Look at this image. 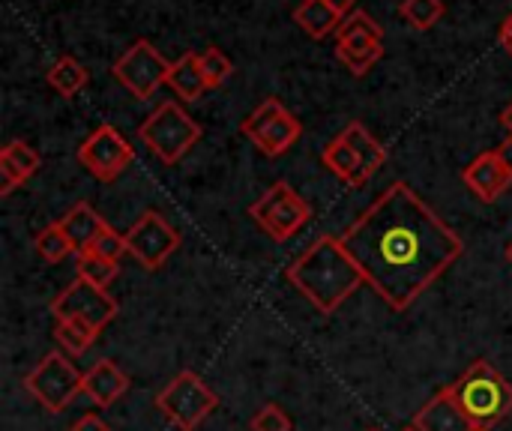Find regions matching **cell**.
Masks as SVG:
<instances>
[{
    "mask_svg": "<svg viewBox=\"0 0 512 431\" xmlns=\"http://www.w3.org/2000/svg\"><path fill=\"white\" fill-rule=\"evenodd\" d=\"M111 72L135 99H147L156 93L159 84H168L171 63L159 54V48L150 39H138L114 60Z\"/></svg>",
    "mask_w": 512,
    "mask_h": 431,
    "instance_id": "obj_10",
    "label": "cell"
},
{
    "mask_svg": "<svg viewBox=\"0 0 512 431\" xmlns=\"http://www.w3.org/2000/svg\"><path fill=\"white\" fill-rule=\"evenodd\" d=\"M168 87L183 99V102H195L204 96L207 81H204V72L198 66V54H180L174 63H171V72H168Z\"/></svg>",
    "mask_w": 512,
    "mask_h": 431,
    "instance_id": "obj_20",
    "label": "cell"
},
{
    "mask_svg": "<svg viewBox=\"0 0 512 431\" xmlns=\"http://www.w3.org/2000/svg\"><path fill=\"white\" fill-rule=\"evenodd\" d=\"M294 21L300 24V30L312 39H324L330 33L339 30L342 24V15L327 3V0H303L297 9H294Z\"/></svg>",
    "mask_w": 512,
    "mask_h": 431,
    "instance_id": "obj_21",
    "label": "cell"
},
{
    "mask_svg": "<svg viewBox=\"0 0 512 431\" xmlns=\"http://www.w3.org/2000/svg\"><path fill=\"white\" fill-rule=\"evenodd\" d=\"M321 159H324V165H327V171L330 174H336L342 183H348L351 189H363L372 177L366 174V165L360 162V156L351 150V144L339 135V138H333L327 147H324V153H321Z\"/></svg>",
    "mask_w": 512,
    "mask_h": 431,
    "instance_id": "obj_18",
    "label": "cell"
},
{
    "mask_svg": "<svg viewBox=\"0 0 512 431\" xmlns=\"http://www.w3.org/2000/svg\"><path fill=\"white\" fill-rule=\"evenodd\" d=\"M51 315H54V321H84L102 333L117 318V300L105 288H96L87 279L75 276L51 300Z\"/></svg>",
    "mask_w": 512,
    "mask_h": 431,
    "instance_id": "obj_9",
    "label": "cell"
},
{
    "mask_svg": "<svg viewBox=\"0 0 512 431\" xmlns=\"http://www.w3.org/2000/svg\"><path fill=\"white\" fill-rule=\"evenodd\" d=\"M129 390V375L114 360H99L84 372V396L96 408H111Z\"/></svg>",
    "mask_w": 512,
    "mask_h": 431,
    "instance_id": "obj_13",
    "label": "cell"
},
{
    "mask_svg": "<svg viewBox=\"0 0 512 431\" xmlns=\"http://www.w3.org/2000/svg\"><path fill=\"white\" fill-rule=\"evenodd\" d=\"M204 129L183 111V105L177 102H162L159 108H153L147 114V120L138 126V138L165 162V165H177L198 141H201Z\"/></svg>",
    "mask_w": 512,
    "mask_h": 431,
    "instance_id": "obj_4",
    "label": "cell"
},
{
    "mask_svg": "<svg viewBox=\"0 0 512 431\" xmlns=\"http://www.w3.org/2000/svg\"><path fill=\"white\" fill-rule=\"evenodd\" d=\"M249 216L273 243H285L312 219V207L297 195L294 186L279 180L249 207Z\"/></svg>",
    "mask_w": 512,
    "mask_h": 431,
    "instance_id": "obj_7",
    "label": "cell"
},
{
    "mask_svg": "<svg viewBox=\"0 0 512 431\" xmlns=\"http://www.w3.org/2000/svg\"><path fill=\"white\" fill-rule=\"evenodd\" d=\"M447 390L474 431H492L512 414V384L489 360H474Z\"/></svg>",
    "mask_w": 512,
    "mask_h": 431,
    "instance_id": "obj_3",
    "label": "cell"
},
{
    "mask_svg": "<svg viewBox=\"0 0 512 431\" xmlns=\"http://www.w3.org/2000/svg\"><path fill=\"white\" fill-rule=\"evenodd\" d=\"M414 426L420 431H474V423L465 417V411L456 405L450 390H438L414 417Z\"/></svg>",
    "mask_w": 512,
    "mask_h": 431,
    "instance_id": "obj_14",
    "label": "cell"
},
{
    "mask_svg": "<svg viewBox=\"0 0 512 431\" xmlns=\"http://www.w3.org/2000/svg\"><path fill=\"white\" fill-rule=\"evenodd\" d=\"M495 153H498V159L507 165V171L512 174V135L510 138H504V144H498V147H495Z\"/></svg>",
    "mask_w": 512,
    "mask_h": 431,
    "instance_id": "obj_35",
    "label": "cell"
},
{
    "mask_svg": "<svg viewBox=\"0 0 512 431\" xmlns=\"http://www.w3.org/2000/svg\"><path fill=\"white\" fill-rule=\"evenodd\" d=\"M402 431H420V429H417V426H414V423H411V426H408V429H402Z\"/></svg>",
    "mask_w": 512,
    "mask_h": 431,
    "instance_id": "obj_39",
    "label": "cell"
},
{
    "mask_svg": "<svg viewBox=\"0 0 512 431\" xmlns=\"http://www.w3.org/2000/svg\"><path fill=\"white\" fill-rule=\"evenodd\" d=\"M126 237V252L147 270L156 273L165 267V261L180 249V231L159 213V210H144L132 228L123 234Z\"/></svg>",
    "mask_w": 512,
    "mask_h": 431,
    "instance_id": "obj_8",
    "label": "cell"
},
{
    "mask_svg": "<svg viewBox=\"0 0 512 431\" xmlns=\"http://www.w3.org/2000/svg\"><path fill=\"white\" fill-rule=\"evenodd\" d=\"M117 273H120V264H114V261H105L96 255H78V276L96 288H108L117 279Z\"/></svg>",
    "mask_w": 512,
    "mask_h": 431,
    "instance_id": "obj_28",
    "label": "cell"
},
{
    "mask_svg": "<svg viewBox=\"0 0 512 431\" xmlns=\"http://www.w3.org/2000/svg\"><path fill=\"white\" fill-rule=\"evenodd\" d=\"M348 33H366V36H375V39H384V27L363 9H354L351 15L342 18L336 36H348Z\"/></svg>",
    "mask_w": 512,
    "mask_h": 431,
    "instance_id": "obj_32",
    "label": "cell"
},
{
    "mask_svg": "<svg viewBox=\"0 0 512 431\" xmlns=\"http://www.w3.org/2000/svg\"><path fill=\"white\" fill-rule=\"evenodd\" d=\"M501 126H504V129L512 135V102L504 108V111H501Z\"/></svg>",
    "mask_w": 512,
    "mask_h": 431,
    "instance_id": "obj_37",
    "label": "cell"
},
{
    "mask_svg": "<svg viewBox=\"0 0 512 431\" xmlns=\"http://www.w3.org/2000/svg\"><path fill=\"white\" fill-rule=\"evenodd\" d=\"M342 138L351 144V150L360 156V162L366 165V174L369 177H375L384 165H387V147L360 123V120H354V123H348L345 129H342Z\"/></svg>",
    "mask_w": 512,
    "mask_h": 431,
    "instance_id": "obj_22",
    "label": "cell"
},
{
    "mask_svg": "<svg viewBox=\"0 0 512 431\" xmlns=\"http://www.w3.org/2000/svg\"><path fill=\"white\" fill-rule=\"evenodd\" d=\"M60 228L66 231V237L72 240V249L75 255H84L93 240L108 228V222L87 204V201H78L66 210V216H60Z\"/></svg>",
    "mask_w": 512,
    "mask_h": 431,
    "instance_id": "obj_16",
    "label": "cell"
},
{
    "mask_svg": "<svg viewBox=\"0 0 512 431\" xmlns=\"http://www.w3.org/2000/svg\"><path fill=\"white\" fill-rule=\"evenodd\" d=\"M507 261H510V264H512V243H510V246H507Z\"/></svg>",
    "mask_w": 512,
    "mask_h": 431,
    "instance_id": "obj_38",
    "label": "cell"
},
{
    "mask_svg": "<svg viewBox=\"0 0 512 431\" xmlns=\"http://www.w3.org/2000/svg\"><path fill=\"white\" fill-rule=\"evenodd\" d=\"M198 66H201V72H204L207 87H222V84L231 78V72H234V63H231L228 54H225L222 48H216V45H210V48H204V51L198 54Z\"/></svg>",
    "mask_w": 512,
    "mask_h": 431,
    "instance_id": "obj_27",
    "label": "cell"
},
{
    "mask_svg": "<svg viewBox=\"0 0 512 431\" xmlns=\"http://www.w3.org/2000/svg\"><path fill=\"white\" fill-rule=\"evenodd\" d=\"M249 429L252 431H291L294 429V423H291V417L282 411V405H276V402H270V405H264L252 420H249Z\"/></svg>",
    "mask_w": 512,
    "mask_h": 431,
    "instance_id": "obj_31",
    "label": "cell"
},
{
    "mask_svg": "<svg viewBox=\"0 0 512 431\" xmlns=\"http://www.w3.org/2000/svg\"><path fill=\"white\" fill-rule=\"evenodd\" d=\"M84 255H96V258H105V261L120 264V258L126 255V237H123V234H117V231L108 225V228L93 240V246H90Z\"/></svg>",
    "mask_w": 512,
    "mask_h": 431,
    "instance_id": "obj_30",
    "label": "cell"
},
{
    "mask_svg": "<svg viewBox=\"0 0 512 431\" xmlns=\"http://www.w3.org/2000/svg\"><path fill=\"white\" fill-rule=\"evenodd\" d=\"M285 279L321 312L333 315L345 306L348 297H354L366 276L357 267V261L348 255L342 237H318L294 264H288Z\"/></svg>",
    "mask_w": 512,
    "mask_h": 431,
    "instance_id": "obj_2",
    "label": "cell"
},
{
    "mask_svg": "<svg viewBox=\"0 0 512 431\" xmlns=\"http://www.w3.org/2000/svg\"><path fill=\"white\" fill-rule=\"evenodd\" d=\"M69 431H111V426L99 414H84V417H78V423Z\"/></svg>",
    "mask_w": 512,
    "mask_h": 431,
    "instance_id": "obj_33",
    "label": "cell"
},
{
    "mask_svg": "<svg viewBox=\"0 0 512 431\" xmlns=\"http://www.w3.org/2000/svg\"><path fill=\"white\" fill-rule=\"evenodd\" d=\"M327 3H330L342 18H345V15H351V12L357 9V0H327Z\"/></svg>",
    "mask_w": 512,
    "mask_h": 431,
    "instance_id": "obj_36",
    "label": "cell"
},
{
    "mask_svg": "<svg viewBox=\"0 0 512 431\" xmlns=\"http://www.w3.org/2000/svg\"><path fill=\"white\" fill-rule=\"evenodd\" d=\"M24 390L48 414H63L75 402V396L84 393V375L75 369L66 351H48L24 378Z\"/></svg>",
    "mask_w": 512,
    "mask_h": 431,
    "instance_id": "obj_6",
    "label": "cell"
},
{
    "mask_svg": "<svg viewBox=\"0 0 512 431\" xmlns=\"http://www.w3.org/2000/svg\"><path fill=\"white\" fill-rule=\"evenodd\" d=\"M156 408L171 426L180 431H195L219 408V396L204 384L201 375L186 369L156 393Z\"/></svg>",
    "mask_w": 512,
    "mask_h": 431,
    "instance_id": "obj_5",
    "label": "cell"
},
{
    "mask_svg": "<svg viewBox=\"0 0 512 431\" xmlns=\"http://www.w3.org/2000/svg\"><path fill=\"white\" fill-rule=\"evenodd\" d=\"M33 246H36L39 258L48 261V264H60L63 258H69V255L75 252V249H72V240L66 237V231L60 228V222L45 225V228L36 234Z\"/></svg>",
    "mask_w": 512,
    "mask_h": 431,
    "instance_id": "obj_25",
    "label": "cell"
},
{
    "mask_svg": "<svg viewBox=\"0 0 512 431\" xmlns=\"http://www.w3.org/2000/svg\"><path fill=\"white\" fill-rule=\"evenodd\" d=\"M42 159L39 153L24 144V141H9L3 150H0V195H12L15 186L27 183L36 171H39Z\"/></svg>",
    "mask_w": 512,
    "mask_h": 431,
    "instance_id": "obj_15",
    "label": "cell"
},
{
    "mask_svg": "<svg viewBox=\"0 0 512 431\" xmlns=\"http://www.w3.org/2000/svg\"><path fill=\"white\" fill-rule=\"evenodd\" d=\"M462 180L465 186L483 201V204H495L512 183V174L507 171V165L498 159L495 150H486L480 153L465 171H462Z\"/></svg>",
    "mask_w": 512,
    "mask_h": 431,
    "instance_id": "obj_12",
    "label": "cell"
},
{
    "mask_svg": "<svg viewBox=\"0 0 512 431\" xmlns=\"http://www.w3.org/2000/svg\"><path fill=\"white\" fill-rule=\"evenodd\" d=\"M45 81H48V87L57 90L63 99H72V96H78V93L87 87V69H84L72 54H63V57L54 60V66L48 69Z\"/></svg>",
    "mask_w": 512,
    "mask_h": 431,
    "instance_id": "obj_23",
    "label": "cell"
},
{
    "mask_svg": "<svg viewBox=\"0 0 512 431\" xmlns=\"http://www.w3.org/2000/svg\"><path fill=\"white\" fill-rule=\"evenodd\" d=\"M447 6L444 0H402L399 15L414 27V30H432L444 18Z\"/></svg>",
    "mask_w": 512,
    "mask_h": 431,
    "instance_id": "obj_26",
    "label": "cell"
},
{
    "mask_svg": "<svg viewBox=\"0 0 512 431\" xmlns=\"http://www.w3.org/2000/svg\"><path fill=\"white\" fill-rule=\"evenodd\" d=\"M96 336H99V330L84 321H57L54 324V339L69 357H81L96 342Z\"/></svg>",
    "mask_w": 512,
    "mask_h": 431,
    "instance_id": "obj_24",
    "label": "cell"
},
{
    "mask_svg": "<svg viewBox=\"0 0 512 431\" xmlns=\"http://www.w3.org/2000/svg\"><path fill=\"white\" fill-rule=\"evenodd\" d=\"M339 237L366 285L393 312H408L465 255V240L402 180L390 183Z\"/></svg>",
    "mask_w": 512,
    "mask_h": 431,
    "instance_id": "obj_1",
    "label": "cell"
},
{
    "mask_svg": "<svg viewBox=\"0 0 512 431\" xmlns=\"http://www.w3.org/2000/svg\"><path fill=\"white\" fill-rule=\"evenodd\" d=\"M282 111H285V105H282L276 96L264 99V102H261V105H258L246 120H243V126H240V129H243V135H249V138L255 141V138H258V135H261V132H264V129L279 117V114H282Z\"/></svg>",
    "mask_w": 512,
    "mask_h": 431,
    "instance_id": "obj_29",
    "label": "cell"
},
{
    "mask_svg": "<svg viewBox=\"0 0 512 431\" xmlns=\"http://www.w3.org/2000/svg\"><path fill=\"white\" fill-rule=\"evenodd\" d=\"M336 57L360 78L384 57V39H375V36H366V33L336 36Z\"/></svg>",
    "mask_w": 512,
    "mask_h": 431,
    "instance_id": "obj_17",
    "label": "cell"
},
{
    "mask_svg": "<svg viewBox=\"0 0 512 431\" xmlns=\"http://www.w3.org/2000/svg\"><path fill=\"white\" fill-rule=\"evenodd\" d=\"M369 431H381V429H369Z\"/></svg>",
    "mask_w": 512,
    "mask_h": 431,
    "instance_id": "obj_40",
    "label": "cell"
},
{
    "mask_svg": "<svg viewBox=\"0 0 512 431\" xmlns=\"http://www.w3.org/2000/svg\"><path fill=\"white\" fill-rule=\"evenodd\" d=\"M300 135H303V123L285 108L258 138H255V147L264 153V156H282V153H288L297 141H300Z\"/></svg>",
    "mask_w": 512,
    "mask_h": 431,
    "instance_id": "obj_19",
    "label": "cell"
},
{
    "mask_svg": "<svg viewBox=\"0 0 512 431\" xmlns=\"http://www.w3.org/2000/svg\"><path fill=\"white\" fill-rule=\"evenodd\" d=\"M78 162L102 183H111L117 180L132 162H135V147L111 126V123H102L96 126L84 144L78 147Z\"/></svg>",
    "mask_w": 512,
    "mask_h": 431,
    "instance_id": "obj_11",
    "label": "cell"
},
{
    "mask_svg": "<svg viewBox=\"0 0 512 431\" xmlns=\"http://www.w3.org/2000/svg\"><path fill=\"white\" fill-rule=\"evenodd\" d=\"M498 42H501V48L512 57V12L504 18V24H501V30H498Z\"/></svg>",
    "mask_w": 512,
    "mask_h": 431,
    "instance_id": "obj_34",
    "label": "cell"
}]
</instances>
